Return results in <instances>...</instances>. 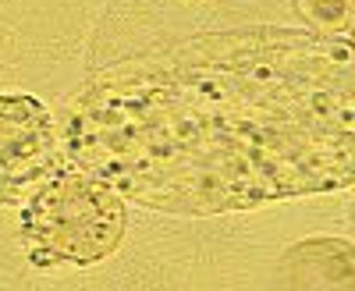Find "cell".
Returning <instances> with one entry per match:
<instances>
[{"instance_id": "2", "label": "cell", "mask_w": 355, "mask_h": 291, "mask_svg": "<svg viewBox=\"0 0 355 291\" xmlns=\"http://www.w3.org/2000/svg\"><path fill=\"white\" fill-rule=\"evenodd\" d=\"M128 210L103 178L64 164L46 185L25 199L21 242L33 263L89 267L114 256L125 238Z\"/></svg>"}, {"instance_id": "3", "label": "cell", "mask_w": 355, "mask_h": 291, "mask_svg": "<svg viewBox=\"0 0 355 291\" xmlns=\"http://www.w3.org/2000/svg\"><path fill=\"white\" fill-rule=\"evenodd\" d=\"M64 164L50 107L25 93H0V206H25Z\"/></svg>"}, {"instance_id": "4", "label": "cell", "mask_w": 355, "mask_h": 291, "mask_svg": "<svg viewBox=\"0 0 355 291\" xmlns=\"http://www.w3.org/2000/svg\"><path fill=\"white\" fill-rule=\"evenodd\" d=\"M281 281L295 288H355V245L338 238H309L281 259Z\"/></svg>"}, {"instance_id": "6", "label": "cell", "mask_w": 355, "mask_h": 291, "mask_svg": "<svg viewBox=\"0 0 355 291\" xmlns=\"http://www.w3.org/2000/svg\"><path fill=\"white\" fill-rule=\"evenodd\" d=\"M348 33H352V43H355V25H352V28H348Z\"/></svg>"}, {"instance_id": "5", "label": "cell", "mask_w": 355, "mask_h": 291, "mask_svg": "<svg viewBox=\"0 0 355 291\" xmlns=\"http://www.w3.org/2000/svg\"><path fill=\"white\" fill-rule=\"evenodd\" d=\"M291 11L320 36H345L355 25V0H291Z\"/></svg>"}, {"instance_id": "1", "label": "cell", "mask_w": 355, "mask_h": 291, "mask_svg": "<svg viewBox=\"0 0 355 291\" xmlns=\"http://www.w3.org/2000/svg\"><path fill=\"white\" fill-rule=\"evenodd\" d=\"M64 160L160 213L217 217L355 185V43L252 25L139 50L61 114Z\"/></svg>"}, {"instance_id": "7", "label": "cell", "mask_w": 355, "mask_h": 291, "mask_svg": "<svg viewBox=\"0 0 355 291\" xmlns=\"http://www.w3.org/2000/svg\"><path fill=\"white\" fill-rule=\"evenodd\" d=\"M352 227H355V206H352Z\"/></svg>"}]
</instances>
